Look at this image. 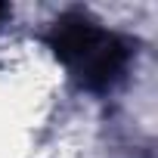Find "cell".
Returning a JSON list of instances; mask_svg holds the SVG:
<instances>
[{
	"mask_svg": "<svg viewBox=\"0 0 158 158\" xmlns=\"http://www.w3.org/2000/svg\"><path fill=\"white\" fill-rule=\"evenodd\" d=\"M3 16H6V6H0V19H3Z\"/></svg>",
	"mask_w": 158,
	"mask_h": 158,
	"instance_id": "obj_1",
	"label": "cell"
}]
</instances>
